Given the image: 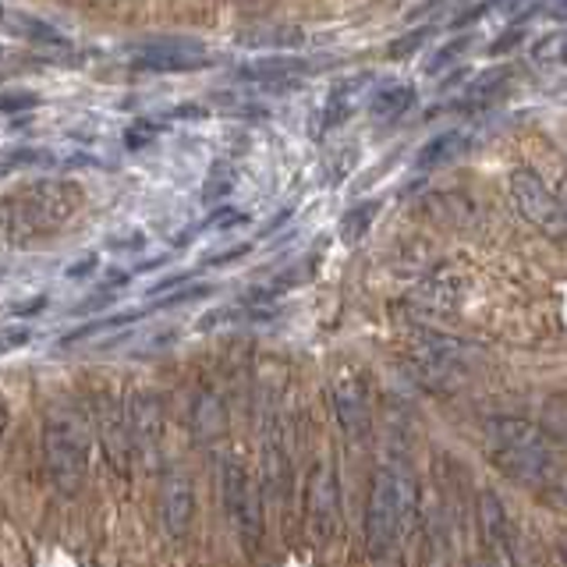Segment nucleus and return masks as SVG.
Returning <instances> with one entry per match:
<instances>
[{
    "label": "nucleus",
    "mask_w": 567,
    "mask_h": 567,
    "mask_svg": "<svg viewBox=\"0 0 567 567\" xmlns=\"http://www.w3.org/2000/svg\"><path fill=\"white\" fill-rule=\"evenodd\" d=\"M85 192L68 177H40L0 199V238L14 245L43 241L61 235L75 220Z\"/></svg>",
    "instance_id": "nucleus-1"
},
{
    "label": "nucleus",
    "mask_w": 567,
    "mask_h": 567,
    "mask_svg": "<svg viewBox=\"0 0 567 567\" xmlns=\"http://www.w3.org/2000/svg\"><path fill=\"white\" fill-rule=\"evenodd\" d=\"M419 514V489L415 478L401 465H380L372 472L369 507H365V546L372 560L390 557V549L412 528Z\"/></svg>",
    "instance_id": "nucleus-2"
},
{
    "label": "nucleus",
    "mask_w": 567,
    "mask_h": 567,
    "mask_svg": "<svg viewBox=\"0 0 567 567\" xmlns=\"http://www.w3.org/2000/svg\"><path fill=\"white\" fill-rule=\"evenodd\" d=\"M89 419L75 404L50 408L43 422V465L53 489L61 496H75L89 475Z\"/></svg>",
    "instance_id": "nucleus-3"
},
{
    "label": "nucleus",
    "mask_w": 567,
    "mask_h": 567,
    "mask_svg": "<svg viewBox=\"0 0 567 567\" xmlns=\"http://www.w3.org/2000/svg\"><path fill=\"white\" fill-rule=\"evenodd\" d=\"M220 493H224V511H227L230 525H235L241 546L248 554H256L262 543V532H266L259 478L248 472L241 461L227 457L220 465Z\"/></svg>",
    "instance_id": "nucleus-4"
},
{
    "label": "nucleus",
    "mask_w": 567,
    "mask_h": 567,
    "mask_svg": "<svg viewBox=\"0 0 567 567\" xmlns=\"http://www.w3.org/2000/svg\"><path fill=\"white\" fill-rule=\"evenodd\" d=\"M306 528L312 546H330V539L341 532V478L330 461H319L309 472L306 483Z\"/></svg>",
    "instance_id": "nucleus-5"
},
{
    "label": "nucleus",
    "mask_w": 567,
    "mask_h": 567,
    "mask_svg": "<svg viewBox=\"0 0 567 567\" xmlns=\"http://www.w3.org/2000/svg\"><path fill=\"white\" fill-rule=\"evenodd\" d=\"M511 203L522 217L549 238H567V213L557 199V192L543 185L539 174L514 171L511 174Z\"/></svg>",
    "instance_id": "nucleus-6"
},
{
    "label": "nucleus",
    "mask_w": 567,
    "mask_h": 567,
    "mask_svg": "<svg viewBox=\"0 0 567 567\" xmlns=\"http://www.w3.org/2000/svg\"><path fill=\"white\" fill-rule=\"evenodd\" d=\"M412 365H415V377L430 390H440V394H447V390H457L465 383V348L440 333L419 337L412 351Z\"/></svg>",
    "instance_id": "nucleus-7"
},
{
    "label": "nucleus",
    "mask_w": 567,
    "mask_h": 567,
    "mask_svg": "<svg viewBox=\"0 0 567 567\" xmlns=\"http://www.w3.org/2000/svg\"><path fill=\"white\" fill-rule=\"evenodd\" d=\"M333 412L341 430L351 443H365L372 433V401H369V383L362 372L344 369L333 380Z\"/></svg>",
    "instance_id": "nucleus-8"
},
{
    "label": "nucleus",
    "mask_w": 567,
    "mask_h": 567,
    "mask_svg": "<svg viewBox=\"0 0 567 567\" xmlns=\"http://www.w3.org/2000/svg\"><path fill=\"white\" fill-rule=\"evenodd\" d=\"M128 64L142 71H199L209 64V53L203 43L174 35V40H146L128 50Z\"/></svg>",
    "instance_id": "nucleus-9"
},
{
    "label": "nucleus",
    "mask_w": 567,
    "mask_h": 567,
    "mask_svg": "<svg viewBox=\"0 0 567 567\" xmlns=\"http://www.w3.org/2000/svg\"><path fill=\"white\" fill-rule=\"evenodd\" d=\"M195 522V489L185 472L171 468L159 483V525L171 539H185Z\"/></svg>",
    "instance_id": "nucleus-10"
},
{
    "label": "nucleus",
    "mask_w": 567,
    "mask_h": 567,
    "mask_svg": "<svg viewBox=\"0 0 567 567\" xmlns=\"http://www.w3.org/2000/svg\"><path fill=\"white\" fill-rule=\"evenodd\" d=\"M475 518H478V532H483V543L489 549L493 560H514V525L511 514L504 507V501L493 489H478L475 496Z\"/></svg>",
    "instance_id": "nucleus-11"
},
{
    "label": "nucleus",
    "mask_w": 567,
    "mask_h": 567,
    "mask_svg": "<svg viewBox=\"0 0 567 567\" xmlns=\"http://www.w3.org/2000/svg\"><path fill=\"white\" fill-rule=\"evenodd\" d=\"M100 433H103V447L111 465L128 475V457H132V430H128V415L121 412L114 404V398H103L100 401Z\"/></svg>",
    "instance_id": "nucleus-12"
},
{
    "label": "nucleus",
    "mask_w": 567,
    "mask_h": 567,
    "mask_svg": "<svg viewBox=\"0 0 567 567\" xmlns=\"http://www.w3.org/2000/svg\"><path fill=\"white\" fill-rule=\"evenodd\" d=\"M543 425H532L514 415H496L486 422V443L489 447H546Z\"/></svg>",
    "instance_id": "nucleus-13"
},
{
    "label": "nucleus",
    "mask_w": 567,
    "mask_h": 567,
    "mask_svg": "<svg viewBox=\"0 0 567 567\" xmlns=\"http://www.w3.org/2000/svg\"><path fill=\"white\" fill-rule=\"evenodd\" d=\"M461 295H465V284H461V277L454 270H440L415 291V301L425 312H454Z\"/></svg>",
    "instance_id": "nucleus-14"
},
{
    "label": "nucleus",
    "mask_w": 567,
    "mask_h": 567,
    "mask_svg": "<svg viewBox=\"0 0 567 567\" xmlns=\"http://www.w3.org/2000/svg\"><path fill=\"white\" fill-rule=\"evenodd\" d=\"M159 401L153 394H135L132 404H128V430H132V440L138 443L142 451H156L159 443Z\"/></svg>",
    "instance_id": "nucleus-15"
},
{
    "label": "nucleus",
    "mask_w": 567,
    "mask_h": 567,
    "mask_svg": "<svg viewBox=\"0 0 567 567\" xmlns=\"http://www.w3.org/2000/svg\"><path fill=\"white\" fill-rule=\"evenodd\" d=\"M0 29L18 35V40H32V43H64V35L53 25L40 22V18H32L25 11H11V8L0 11Z\"/></svg>",
    "instance_id": "nucleus-16"
},
{
    "label": "nucleus",
    "mask_w": 567,
    "mask_h": 567,
    "mask_svg": "<svg viewBox=\"0 0 567 567\" xmlns=\"http://www.w3.org/2000/svg\"><path fill=\"white\" fill-rule=\"evenodd\" d=\"M468 146V132H443V135H436V138H430L425 146L419 150V156H415V167L419 171H436V167H443V164H451V159Z\"/></svg>",
    "instance_id": "nucleus-17"
},
{
    "label": "nucleus",
    "mask_w": 567,
    "mask_h": 567,
    "mask_svg": "<svg viewBox=\"0 0 567 567\" xmlns=\"http://www.w3.org/2000/svg\"><path fill=\"white\" fill-rule=\"evenodd\" d=\"M412 103H415V85L394 82V85H386L372 96L369 111L377 121H394V117H404L408 111H412Z\"/></svg>",
    "instance_id": "nucleus-18"
},
{
    "label": "nucleus",
    "mask_w": 567,
    "mask_h": 567,
    "mask_svg": "<svg viewBox=\"0 0 567 567\" xmlns=\"http://www.w3.org/2000/svg\"><path fill=\"white\" fill-rule=\"evenodd\" d=\"M377 213H380V203L377 199H365L359 206H351L344 217H341V241L344 245H359L369 235V230H372V224H377Z\"/></svg>",
    "instance_id": "nucleus-19"
},
{
    "label": "nucleus",
    "mask_w": 567,
    "mask_h": 567,
    "mask_svg": "<svg viewBox=\"0 0 567 567\" xmlns=\"http://www.w3.org/2000/svg\"><path fill=\"white\" fill-rule=\"evenodd\" d=\"M301 64L298 61H284V58H266V61H252L245 64L238 75L241 79H252V82H280V79H291Z\"/></svg>",
    "instance_id": "nucleus-20"
},
{
    "label": "nucleus",
    "mask_w": 567,
    "mask_h": 567,
    "mask_svg": "<svg viewBox=\"0 0 567 567\" xmlns=\"http://www.w3.org/2000/svg\"><path fill=\"white\" fill-rule=\"evenodd\" d=\"M539 425L549 440H557L567 447V398H549L543 404V415H539Z\"/></svg>",
    "instance_id": "nucleus-21"
},
{
    "label": "nucleus",
    "mask_w": 567,
    "mask_h": 567,
    "mask_svg": "<svg viewBox=\"0 0 567 567\" xmlns=\"http://www.w3.org/2000/svg\"><path fill=\"white\" fill-rule=\"evenodd\" d=\"M354 100H359V85L354 82H344V85H337L333 89V96L327 103V121H323V128H333V124H341L351 111H354Z\"/></svg>",
    "instance_id": "nucleus-22"
},
{
    "label": "nucleus",
    "mask_w": 567,
    "mask_h": 567,
    "mask_svg": "<svg viewBox=\"0 0 567 567\" xmlns=\"http://www.w3.org/2000/svg\"><path fill=\"white\" fill-rule=\"evenodd\" d=\"M532 58L539 64H560L567 68V32H549L543 40L532 47Z\"/></svg>",
    "instance_id": "nucleus-23"
},
{
    "label": "nucleus",
    "mask_w": 567,
    "mask_h": 567,
    "mask_svg": "<svg viewBox=\"0 0 567 567\" xmlns=\"http://www.w3.org/2000/svg\"><path fill=\"white\" fill-rule=\"evenodd\" d=\"M235 188V171L227 164H213V171L206 174V185H203V203H220Z\"/></svg>",
    "instance_id": "nucleus-24"
},
{
    "label": "nucleus",
    "mask_w": 567,
    "mask_h": 567,
    "mask_svg": "<svg viewBox=\"0 0 567 567\" xmlns=\"http://www.w3.org/2000/svg\"><path fill=\"white\" fill-rule=\"evenodd\" d=\"M135 316H138V312H121V316L93 319V323H82L79 330L64 333V337H61V344H79V341H85V337H93V333H100V330H111V327H121V323H132Z\"/></svg>",
    "instance_id": "nucleus-25"
},
{
    "label": "nucleus",
    "mask_w": 567,
    "mask_h": 567,
    "mask_svg": "<svg viewBox=\"0 0 567 567\" xmlns=\"http://www.w3.org/2000/svg\"><path fill=\"white\" fill-rule=\"evenodd\" d=\"M32 106H40V96L25 93V89H8V93H0V117H14L22 111H32Z\"/></svg>",
    "instance_id": "nucleus-26"
},
{
    "label": "nucleus",
    "mask_w": 567,
    "mask_h": 567,
    "mask_svg": "<svg viewBox=\"0 0 567 567\" xmlns=\"http://www.w3.org/2000/svg\"><path fill=\"white\" fill-rule=\"evenodd\" d=\"M472 47V35H457V40L454 43H447V47H440L436 53H433V61L430 64H425V71H430V75H433V71H443V68H447V64H454L457 58H461V53H465Z\"/></svg>",
    "instance_id": "nucleus-27"
},
{
    "label": "nucleus",
    "mask_w": 567,
    "mask_h": 567,
    "mask_svg": "<svg viewBox=\"0 0 567 567\" xmlns=\"http://www.w3.org/2000/svg\"><path fill=\"white\" fill-rule=\"evenodd\" d=\"M213 288L209 284H192V288H185V291H174V295H167L159 306L164 309H171V306H185V301H195V298H203V295H209Z\"/></svg>",
    "instance_id": "nucleus-28"
},
{
    "label": "nucleus",
    "mask_w": 567,
    "mask_h": 567,
    "mask_svg": "<svg viewBox=\"0 0 567 567\" xmlns=\"http://www.w3.org/2000/svg\"><path fill=\"white\" fill-rule=\"evenodd\" d=\"M549 493H554L560 504H567V468H557L554 483H549Z\"/></svg>",
    "instance_id": "nucleus-29"
},
{
    "label": "nucleus",
    "mask_w": 567,
    "mask_h": 567,
    "mask_svg": "<svg viewBox=\"0 0 567 567\" xmlns=\"http://www.w3.org/2000/svg\"><path fill=\"white\" fill-rule=\"evenodd\" d=\"M8 425H11V408H8V401H4V398H0V443H4Z\"/></svg>",
    "instance_id": "nucleus-30"
},
{
    "label": "nucleus",
    "mask_w": 567,
    "mask_h": 567,
    "mask_svg": "<svg viewBox=\"0 0 567 567\" xmlns=\"http://www.w3.org/2000/svg\"><path fill=\"white\" fill-rule=\"evenodd\" d=\"M248 252V245H238V248H230V252H220V256H213L209 262L213 266H220V262H230V259H235V256H245Z\"/></svg>",
    "instance_id": "nucleus-31"
},
{
    "label": "nucleus",
    "mask_w": 567,
    "mask_h": 567,
    "mask_svg": "<svg viewBox=\"0 0 567 567\" xmlns=\"http://www.w3.org/2000/svg\"><path fill=\"white\" fill-rule=\"evenodd\" d=\"M124 138H128V146H132V150H138V146H146V142H150V132H138V128H132V132L124 135Z\"/></svg>",
    "instance_id": "nucleus-32"
},
{
    "label": "nucleus",
    "mask_w": 567,
    "mask_h": 567,
    "mask_svg": "<svg viewBox=\"0 0 567 567\" xmlns=\"http://www.w3.org/2000/svg\"><path fill=\"white\" fill-rule=\"evenodd\" d=\"M93 270H96V259H93V256H89L85 262H79V266H71V270H68V274H71V277H82V274H93Z\"/></svg>",
    "instance_id": "nucleus-33"
},
{
    "label": "nucleus",
    "mask_w": 567,
    "mask_h": 567,
    "mask_svg": "<svg viewBox=\"0 0 567 567\" xmlns=\"http://www.w3.org/2000/svg\"><path fill=\"white\" fill-rule=\"evenodd\" d=\"M557 199H560V206H564V213H567V177H564L560 188H557Z\"/></svg>",
    "instance_id": "nucleus-34"
},
{
    "label": "nucleus",
    "mask_w": 567,
    "mask_h": 567,
    "mask_svg": "<svg viewBox=\"0 0 567 567\" xmlns=\"http://www.w3.org/2000/svg\"><path fill=\"white\" fill-rule=\"evenodd\" d=\"M560 560H564V564H567V549H564V554H560Z\"/></svg>",
    "instance_id": "nucleus-35"
},
{
    "label": "nucleus",
    "mask_w": 567,
    "mask_h": 567,
    "mask_svg": "<svg viewBox=\"0 0 567 567\" xmlns=\"http://www.w3.org/2000/svg\"><path fill=\"white\" fill-rule=\"evenodd\" d=\"M0 58H4V47H0Z\"/></svg>",
    "instance_id": "nucleus-36"
}]
</instances>
